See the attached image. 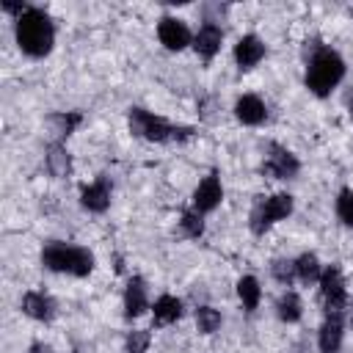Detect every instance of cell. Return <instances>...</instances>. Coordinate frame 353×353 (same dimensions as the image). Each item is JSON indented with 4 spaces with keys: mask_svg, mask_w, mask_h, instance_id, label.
<instances>
[{
    "mask_svg": "<svg viewBox=\"0 0 353 353\" xmlns=\"http://www.w3.org/2000/svg\"><path fill=\"white\" fill-rule=\"evenodd\" d=\"M52 41H55V28L41 8H28L17 19V44L25 55L41 58L52 50Z\"/></svg>",
    "mask_w": 353,
    "mask_h": 353,
    "instance_id": "6da1fadb",
    "label": "cell"
},
{
    "mask_svg": "<svg viewBox=\"0 0 353 353\" xmlns=\"http://www.w3.org/2000/svg\"><path fill=\"white\" fill-rule=\"evenodd\" d=\"M342 77H345V61L334 50L317 47L306 66V88L317 97H328Z\"/></svg>",
    "mask_w": 353,
    "mask_h": 353,
    "instance_id": "7a4b0ae2",
    "label": "cell"
},
{
    "mask_svg": "<svg viewBox=\"0 0 353 353\" xmlns=\"http://www.w3.org/2000/svg\"><path fill=\"white\" fill-rule=\"evenodd\" d=\"M41 262L55 270V273H69V276H88L94 270V254L80 245L69 243H50L41 251Z\"/></svg>",
    "mask_w": 353,
    "mask_h": 353,
    "instance_id": "3957f363",
    "label": "cell"
},
{
    "mask_svg": "<svg viewBox=\"0 0 353 353\" xmlns=\"http://www.w3.org/2000/svg\"><path fill=\"white\" fill-rule=\"evenodd\" d=\"M130 130L146 141L163 143V141H185L193 135L190 127H174L165 119L143 110V108H130Z\"/></svg>",
    "mask_w": 353,
    "mask_h": 353,
    "instance_id": "277c9868",
    "label": "cell"
},
{
    "mask_svg": "<svg viewBox=\"0 0 353 353\" xmlns=\"http://www.w3.org/2000/svg\"><path fill=\"white\" fill-rule=\"evenodd\" d=\"M290 212H292V196L290 193H276L270 199H262L251 210V232L265 234L276 221L287 218Z\"/></svg>",
    "mask_w": 353,
    "mask_h": 353,
    "instance_id": "5b68a950",
    "label": "cell"
},
{
    "mask_svg": "<svg viewBox=\"0 0 353 353\" xmlns=\"http://www.w3.org/2000/svg\"><path fill=\"white\" fill-rule=\"evenodd\" d=\"M320 290L325 301V314L328 317H342L347 309V295H345V279L336 265H328L320 276Z\"/></svg>",
    "mask_w": 353,
    "mask_h": 353,
    "instance_id": "8992f818",
    "label": "cell"
},
{
    "mask_svg": "<svg viewBox=\"0 0 353 353\" xmlns=\"http://www.w3.org/2000/svg\"><path fill=\"white\" fill-rule=\"evenodd\" d=\"M262 168H265V174H270V176H276V179H292L301 165H298V160H295L292 152H287L284 146H276V143H273V146L268 149V154H265Z\"/></svg>",
    "mask_w": 353,
    "mask_h": 353,
    "instance_id": "52a82bcc",
    "label": "cell"
},
{
    "mask_svg": "<svg viewBox=\"0 0 353 353\" xmlns=\"http://www.w3.org/2000/svg\"><path fill=\"white\" fill-rule=\"evenodd\" d=\"M157 36H160V41H163L168 50H182V47L190 44V30H188V25H185L182 19H176V17H163L160 25H157Z\"/></svg>",
    "mask_w": 353,
    "mask_h": 353,
    "instance_id": "ba28073f",
    "label": "cell"
},
{
    "mask_svg": "<svg viewBox=\"0 0 353 353\" xmlns=\"http://www.w3.org/2000/svg\"><path fill=\"white\" fill-rule=\"evenodd\" d=\"M80 204L91 212H105L110 204V182L108 176H97L91 185H85L80 190Z\"/></svg>",
    "mask_w": 353,
    "mask_h": 353,
    "instance_id": "9c48e42d",
    "label": "cell"
},
{
    "mask_svg": "<svg viewBox=\"0 0 353 353\" xmlns=\"http://www.w3.org/2000/svg\"><path fill=\"white\" fill-rule=\"evenodd\" d=\"M221 199H223V188H221L218 176L210 174V176H204L199 182V188L193 193V207H196V212H210V210H215L221 204Z\"/></svg>",
    "mask_w": 353,
    "mask_h": 353,
    "instance_id": "30bf717a",
    "label": "cell"
},
{
    "mask_svg": "<svg viewBox=\"0 0 353 353\" xmlns=\"http://www.w3.org/2000/svg\"><path fill=\"white\" fill-rule=\"evenodd\" d=\"M262 58H265V44H262L254 33L243 36V39L234 44V61H237L240 69H254Z\"/></svg>",
    "mask_w": 353,
    "mask_h": 353,
    "instance_id": "8fae6325",
    "label": "cell"
},
{
    "mask_svg": "<svg viewBox=\"0 0 353 353\" xmlns=\"http://www.w3.org/2000/svg\"><path fill=\"white\" fill-rule=\"evenodd\" d=\"M149 306V298H146V281L141 276H132L127 281V290H124V314L132 320L138 314H143V309Z\"/></svg>",
    "mask_w": 353,
    "mask_h": 353,
    "instance_id": "7c38bea8",
    "label": "cell"
},
{
    "mask_svg": "<svg viewBox=\"0 0 353 353\" xmlns=\"http://www.w3.org/2000/svg\"><path fill=\"white\" fill-rule=\"evenodd\" d=\"M221 41H223V30H221L215 22L201 25L199 33L193 36V47H196V52H199L201 58H207V61L221 50Z\"/></svg>",
    "mask_w": 353,
    "mask_h": 353,
    "instance_id": "4fadbf2b",
    "label": "cell"
},
{
    "mask_svg": "<svg viewBox=\"0 0 353 353\" xmlns=\"http://www.w3.org/2000/svg\"><path fill=\"white\" fill-rule=\"evenodd\" d=\"M22 312H25L28 317H33V320L47 323V320L55 317V303H52V298H47L44 292H25V298H22Z\"/></svg>",
    "mask_w": 353,
    "mask_h": 353,
    "instance_id": "5bb4252c",
    "label": "cell"
},
{
    "mask_svg": "<svg viewBox=\"0 0 353 353\" xmlns=\"http://www.w3.org/2000/svg\"><path fill=\"white\" fill-rule=\"evenodd\" d=\"M265 102L254 94H243L237 102H234V116L243 121V124H262L265 121Z\"/></svg>",
    "mask_w": 353,
    "mask_h": 353,
    "instance_id": "9a60e30c",
    "label": "cell"
},
{
    "mask_svg": "<svg viewBox=\"0 0 353 353\" xmlns=\"http://www.w3.org/2000/svg\"><path fill=\"white\" fill-rule=\"evenodd\" d=\"M342 317H328L320 328V336H317V345L323 353H336L339 345H342Z\"/></svg>",
    "mask_w": 353,
    "mask_h": 353,
    "instance_id": "2e32d148",
    "label": "cell"
},
{
    "mask_svg": "<svg viewBox=\"0 0 353 353\" xmlns=\"http://www.w3.org/2000/svg\"><path fill=\"white\" fill-rule=\"evenodd\" d=\"M182 314V301L174 298V295H160L154 301V323L157 325H168V323H176Z\"/></svg>",
    "mask_w": 353,
    "mask_h": 353,
    "instance_id": "e0dca14e",
    "label": "cell"
},
{
    "mask_svg": "<svg viewBox=\"0 0 353 353\" xmlns=\"http://www.w3.org/2000/svg\"><path fill=\"white\" fill-rule=\"evenodd\" d=\"M295 276L303 281V284H312V281H320L323 270H320V262L314 254H301L295 259Z\"/></svg>",
    "mask_w": 353,
    "mask_h": 353,
    "instance_id": "ac0fdd59",
    "label": "cell"
},
{
    "mask_svg": "<svg viewBox=\"0 0 353 353\" xmlns=\"http://www.w3.org/2000/svg\"><path fill=\"white\" fill-rule=\"evenodd\" d=\"M237 295H240V301H243V306H245L248 312H254V309L259 306V298H262V290H259V281H256L254 276H243V279L237 281Z\"/></svg>",
    "mask_w": 353,
    "mask_h": 353,
    "instance_id": "d6986e66",
    "label": "cell"
},
{
    "mask_svg": "<svg viewBox=\"0 0 353 353\" xmlns=\"http://www.w3.org/2000/svg\"><path fill=\"white\" fill-rule=\"evenodd\" d=\"M301 312H303V306H301V298L295 292H284L279 298V303H276V314L284 323H298L301 320Z\"/></svg>",
    "mask_w": 353,
    "mask_h": 353,
    "instance_id": "ffe728a7",
    "label": "cell"
},
{
    "mask_svg": "<svg viewBox=\"0 0 353 353\" xmlns=\"http://www.w3.org/2000/svg\"><path fill=\"white\" fill-rule=\"evenodd\" d=\"M47 168H50L55 176H66V174L72 171V160H69V154H66V149H63L61 143H52V146L47 149Z\"/></svg>",
    "mask_w": 353,
    "mask_h": 353,
    "instance_id": "44dd1931",
    "label": "cell"
},
{
    "mask_svg": "<svg viewBox=\"0 0 353 353\" xmlns=\"http://www.w3.org/2000/svg\"><path fill=\"white\" fill-rule=\"evenodd\" d=\"M196 325L201 334H212L221 328V312L212 306H199L196 309Z\"/></svg>",
    "mask_w": 353,
    "mask_h": 353,
    "instance_id": "7402d4cb",
    "label": "cell"
},
{
    "mask_svg": "<svg viewBox=\"0 0 353 353\" xmlns=\"http://www.w3.org/2000/svg\"><path fill=\"white\" fill-rule=\"evenodd\" d=\"M336 215H339V221L347 226V229H353V190H339V196H336Z\"/></svg>",
    "mask_w": 353,
    "mask_h": 353,
    "instance_id": "603a6c76",
    "label": "cell"
},
{
    "mask_svg": "<svg viewBox=\"0 0 353 353\" xmlns=\"http://www.w3.org/2000/svg\"><path fill=\"white\" fill-rule=\"evenodd\" d=\"M179 223H182V232H185L188 237H201V232H204V221H201V212H196V210L185 212Z\"/></svg>",
    "mask_w": 353,
    "mask_h": 353,
    "instance_id": "cb8c5ba5",
    "label": "cell"
},
{
    "mask_svg": "<svg viewBox=\"0 0 353 353\" xmlns=\"http://www.w3.org/2000/svg\"><path fill=\"white\" fill-rule=\"evenodd\" d=\"M80 121H83L80 113H58V116H52V124H55V132L58 135H69Z\"/></svg>",
    "mask_w": 353,
    "mask_h": 353,
    "instance_id": "d4e9b609",
    "label": "cell"
},
{
    "mask_svg": "<svg viewBox=\"0 0 353 353\" xmlns=\"http://www.w3.org/2000/svg\"><path fill=\"white\" fill-rule=\"evenodd\" d=\"M149 331H130V336H127V353H146V347H149Z\"/></svg>",
    "mask_w": 353,
    "mask_h": 353,
    "instance_id": "484cf974",
    "label": "cell"
},
{
    "mask_svg": "<svg viewBox=\"0 0 353 353\" xmlns=\"http://www.w3.org/2000/svg\"><path fill=\"white\" fill-rule=\"evenodd\" d=\"M273 276L281 281V284H290L295 279V262L292 259H276L273 262Z\"/></svg>",
    "mask_w": 353,
    "mask_h": 353,
    "instance_id": "4316f807",
    "label": "cell"
},
{
    "mask_svg": "<svg viewBox=\"0 0 353 353\" xmlns=\"http://www.w3.org/2000/svg\"><path fill=\"white\" fill-rule=\"evenodd\" d=\"M28 353H52V347L50 345H44V342H36V345H30V350Z\"/></svg>",
    "mask_w": 353,
    "mask_h": 353,
    "instance_id": "83f0119b",
    "label": "cell"
},
{
    "mask_svg": "<svg viewBox=\"0 0 353 353\" xmlns=\"http://www.w3.org/2000/svg\"><path fill=\"white\" fill-rule=\"evenodd\" d=\"M345 312H347V320L353 323V303H350V309H345Z\"/></svg>",
    "mask_w": 353,
    "mask_h": 353,
    "instance_id": "f1b7e54d",
    "label": "cell"
},
{
    "mask_svg": "<svg viewBox=\"0 0 353 353\" xmlns=\"http://www.w3.org/2000/svg\"><path fill=\"white\" fill-rule=\"evenodd\" d=\"M350 119H353V102H350Z\"/></svg>",
    "mask_w": 353,
    "mask_h": 353,
    "instance_id": "f546056e",
    "label": "cell"
}]
</instances>
